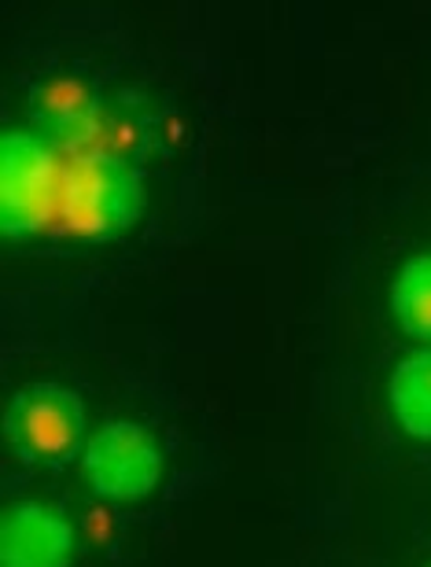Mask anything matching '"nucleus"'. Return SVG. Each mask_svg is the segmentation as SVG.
Masks as SVG:
<instances>
[{
  "mask_svg": "<svg viewBox=\"0 0 431 567\" xmlns=\"http://www.w3.org/2000/svg\"><path fill=\"white\" fill-rule=\"evenodd\" d=\"M4 439L27 464L60 468L85 450V402L66 383L38 380L11 394L4 410Z\"/></svg>",
  "mask_w": 431,
  "mask_h": 567,
  "instance_id": "obj_3",
  "label": "nucleus"
},
{
  "mask_svg": "<svg viewBox=\"0 0 431 567\" xmlns=\"http://www.w3.org/2000/svg\"><path fill=\"white\" fill-rule=\"evenodd\" d=\"M74 527L44 502H11L0 516V567H71Z\"/></svg>",
  "mask_w": 431,
  "mask_h": 567,
  "instance_id": "obj_5",
  "label": "nucleus"
},
{
  "mask_svg": "<svg viewBox=\"0 0 431 567\" xmlns=\"http://www.w3.org/2000/svg\"><path fill=\"white\" fill-rule=\"evenodd\" d=\"M63 152L33 130H4L0 137V229L8 240L44 233L60 210Z\"/></svg>",
  "mask_w": 431,
  "mask_h": 567,
  "instance_id": "obj_2",
  "label": "nucleus"
},
{
  "mask_svg": "<svg viewBox=\"0 0 431 567\" xmlns=\"http://www.w3.org/2000/svg\"><path fill=\"white\" fill-rule=\"evenodd\" d=\"M82 468L96 497L133 505L144 502L163 480V446L137 421H107L89 435Z\"/></svg>",
  "mask_w": 431,
  "mask_h": 567,
  "instance_id": "obj_4",
  "label": "nucleus"
},
{
  "mask_svg": "<svg viewBox=\"0 0 431 567\" xmlns=\"http://www.w3.org/2000/svg\"><path fill=\"white\" fill-rule=\"evenodd\" d=\"M147 210V188L130 155L85 152L63 155L60 210L55 225L85 240H111L130 233Z\"/></svg>",
  "mask_w": 431,
  "mask_h": 567,
  "instance_id": "obj_1",
  "label": "nucleus"
},
{
  "mask_svg": "<svg viewBox=\"0 0 431 567\" xmlns=\"http://www.w3.org/2000/svg\"><path fill=\"white\" fill-rule=\"evenodd\" d=\"M391 313L417 343L431 347V251L406 258L391 280Z\"/></svg>",
  "mask_w": 431,
  "mask_h": 567,
  "instance_id": "obj_7",
  "label": "nucleus"
},
{
  "mask_svg": "<svg viewBox=\"0 0 431 567\" xmlns=\"http://www.w3.org/2000/svg\"><path fill=\"white\" fill-rule=\"evenodd\" d=\"M388 399L406 435L431 442V347L413 350L394 365Z\"/></svg>",
  "mask_w": 431,
  "mask_h": 567,
  "instance_id": "obj_6",
  "label": "nucleus"
}]
</instances>
